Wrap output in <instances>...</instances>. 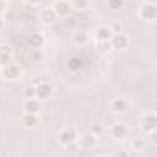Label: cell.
<instances>
[{
    "label": "cell",
    "mask_w": 157,
    "mask_h": 157,
    "mask_svg": "<svg viewBox=\"0 0 157 157\" xmlns=\"http://www.w3.org/2000/svg\"><path fill=\"white\" fill-rule=\"evenodd\" d=\"M77 139H78V133L73 126H64V128L57 133V141H59V144L64 146V148L73 146V144L77 143Z\"/></svg>",
    "instance_id": "obj_1"
},
{
    "label": "cell",
    "mask_w": 157,
    "mask_h": 157,
    "mask_svg": "<svg viewBox=\"0 0 157 157\" xmlns=\"http://www.w3.org/2000/svg\"><path fill=\"white\" fill-rule=\"evenodd\" d=\"M139 17H141L143 20H146V22L157 20V4H154V2H144V4H141V7H139Z\"/></svg>",
    "instance_id": "obj_2"
},
{
    "label": "cell",
    "mask_w": 157,
    "mask_h": 157,
    "mask_svg": "<svg viewBox=\"0 0 157 157\" xmlns=\"http://www.w3.org/2000/svg\"><path fill=\"white\" fill-rule=\"evenodd\" d=\"M64 66H66V70H68L70 73H78V71L84 68V59H82L78 53H71V55L66 57Z\"/></svg>",
    "instance_id": "obj_3"
},
{
    "label": "cell",
    "mask_w": 157,
    "mask_h": 157,
    "mask_svg": "<svg viewBox=\"0 0 157 157\" xmlns=\"http://www.w3.org/2000/svg\"><path fill=\"white\" fill-rule=\"evenodd\" d=\"M51 7H53V11L57 13V17H59V18H68V17L71 15V11H73V7H71V2H70V0H57Z\"/></svg>",
    "instance_id": "obj_4"
},
{
    "label": "cell",
    "mask_w": 157,
    "mask_h": 157,
    "mask_svg": "<svg viewBox=\"0 0 157 157\" xmlns=\"http://www.w3.org/2000/svg\"><path fill=\"white\" fill-rule=\"evenodd\" d=\"M35 93H37L39 101H48L51 97V93H53V86L49 82H46V80H39L35 84Z\"/></svg>",
    "instance_id": "obj_5"
},
{
    "label": "cell",
    "mask_w": 157,
    "mask_h": 157,
    "mask_svg": "<svg viewBox=\"0 0 157 157\" xmlns=\"http://www.w3.org/2000/svg\"><path fill=\"white\" fill-rule=\"evenodd\" d=\"M20 75H22V70H20L18 64L9 62V64L2 66V77L4 78H7V80H17V78H20Z\"/></svg>",
    "instance_id": "obj_6"
},
{
    "label": "cell",
    "mask_w": 157,
    "mask_h": 157,
    "mask_svg": "<svg viewBox=\"0 0 157 157\" xmlns=\"http://www.w3.org/2000/svg\"><path fill=\"white\" fill-rule=\"evenodd\" d=\"M141 130L144 133H152L157 130V113H146L144 117L141 119Z\"/></svg>",
    "instance_id": "obj_7"
},
{
    "label": "cell",
    "mask_w": 157,
    "mask_h": 157,
    "mask_svg": "<svg viewBox=\"0 0 157 157\" xmlns=\"http://www.w3.org/2000/svg\"><path fill=\"white\" fill-rule=\"evenodd\" d=\"M110 110L113 112V113H126L128 110H130V102L124 99V97H113L112 101H110Z\"/></svg>",
    "instance_id": "obj_8"
},
{
    "label": "cell",
    "mask_w": 157,
    "mask_h": 157,
    "mask_svg": "<svg viewBox=\"0 0 157 157\" xmlns=\"http://www.w3.org/2000/svg\"><path fill=\"white\" fill-rule=\"evenodd\" d=\"M128 133H130V130H128V126H126V124H122V122H115V124H112V126H110V137H113L115 141L126 139V137H128Z\"/></svg>",
    "instance_id": "obj_9"
},
{
    "label": "cell",
    "mask_w": 157,
    "mask_h": 157,
    "mask_svg": "<svg viewBox=\"0 0 157 157\" xmlns=\"http://www.w3.org/2000/svg\"><path fill=\"white\" fill-rule=\"evenodd\" d=\"M110 44H112V49H119V51H122V49H126V48L130 46V37L124 35V33H113V37H112V40H110Z\"/></svg>",
    "instance_id": "obj_10"
},
{
    "label": "cell",
    "mask_w": 157,
    "mask_h": 157,
    "mask_svg": "<svg viewBox=\"0 0 157 157\" xmlns=\"http://www.w3.org/2000/svg\"><path fill=\"white\" fill-rule=\"evenodd\" d=\"M77 143L82 150H91L95 146V143H97V137L93 133H84V135H80L77 139Z\"/></svg>",
    "instance_id": "obj_11"
},
{
    "label": "cell",
    "mask_w": 157,
    "mask_h": 157,
    "mask_svg": "<svg viewBox=\"0 0 157 157\" xmlns=\"http://www.w3.org/2000/svg\"><path fill=\"white\" fill-rule=\"evenodd\" d=\"M13 48L7 46V44H2L0 46V66H6L9 62H13Z\"/></svg>",
    "instance_id": "obj_12"
},
{
    "label": "cell",
    "mask_w": 157,
    "mask_h": 157,
    "mask_svg": "<svg viewBox=\"0 0 157 157\" xmlns=\"http://www.w3.org/2000/svg\"><path fill=\"white\" fill-rule=\"evenodd\" d=\"M112 37H113V31L108 26H101V28L95 29V39H97V42H110Z\"/></svg>",
    "instance_id": "obj_13"
},
{
    "label": "cell",
    "mask_w": 157,
    "mask_h": 157,
    "mask_svg": "<svg viewBox=\"0 0 157 157\" xmlns=\"http://www.w3.org/2000/svg\"><path fill=\"white\" fill-rule=\"evenodd\" d=\"M42 101L39 99H31V101H26L24 102V113H31V115H39L40 110H42Z\"/></svg>",
    "instance_id": "obj_14"
},
{
    "label": "cell",
    "mask_w": 157,
    "mask_h": 157,
    "mask_svg": "<svg viewBox=\"0 0 157 157\" xmlns=\"http://www.w3.org/2000/svg\"><path fill=\"white\" fill-rule=\"evenodd\" d=\"M40 20H42L44 24L51 26V24H55V22L59 20V17H57V13L53 11V7H46V9L40 11Z\"/></svg>",
    "instance_id": "obj_15"
},
{
    "label": "cell",
    "mask_w": 157,
    "mask_h": 157,
    "mask_svg": "<svg viewBox=\"0 0 157 157\" xmlns=\"http://www.w3.org/2000/svg\"><path fill=\"white\" fill-rule=\"evenodd\" d=\"M44 42H46V39H44L42 33H33V35L28 37V46H29L31 49H40V48L44 46Z\"/></svg>",
    "instance_id": "obj_16"
},
{
    "label": "cell",
    "mask_w": 157,
    "mask_h": 157,
    "mask_svg": "<svg viewBox=\"0 0 157 157\" xmlns=\"http://www.w3.org/2000/svg\"><path fill=\"white\" fill-rule=\"evenodd\" d=\"M88 40H90V37H88L86 31H82V29L75 31V35H73V44H75V46H86Z\"/></svg>",
    "instance_id": "obj_17"
},
{
    "label": "cell",
    "mask_w": 157,
    "mask_h": 157,
    "mask_svg": "<svg viewBox=\"0 0 157 157\" xmlns=\"http://www.w3.org/2000/svg\"><path fill=\"white\" fill-rule=\"evenodd\" d=\"M22 124L26 128H35L39 124V115H31V113H24L22 115Z\"/></svg>",
    "instance_id": "obj_18"
},
{
    "label": "cell",
    "mask_w": 157,
    "mask_h": 157,
    "mask_svg": "<svg viewBox=\"0 0 157 157\" xmlns=\"http://www.w3.org/2000/svg\"><path fill=\"white\" fill-rule=\"evenodd\" d=\"M146 139H143V137H137V139H133L132 141V148L133 150H137V152H143L144 148H146Z\"/></svg>",
    "instance_id": "obj_19"
},
{
    "label": "cell",
    "mask_w": 157,
    "mask_h": 157,
    "mask_svg": "<svg viewBox=\"0 0 157 157\" xmlns=\"http://www.w3.org/2000/svg\"><path fill=\"white\" fill-rule=\"evenodd\" d=\"M106 6H108V9L110 11H121L122 9V6H124V0H106Z\"/></svg>",
    "instance_id": "obj_20"
},
{
    "label": "cell",
    "mask_w": 157,
    "mask_h": 157,
    "mask_svg": "<svg viewBox=\"0 0 157 157\" xmlns=\"http://www.w3.org/2000/svg\"><path fill=\"white\" fill-rule=\"evenodd\" d=\"M70 2H71V7L77 11H84L90 7V0H70Z\"/></svg>",
    "instance_id": "obj_21"
},
{
    "label": "cell",
    "mask_w": 157,
    "mask_h": 157,
    "mask_svg": "<svg viewBox=\"0 0 157 157\" xmlns=\"http://www.w3.org/2000/svg\"><path fill=\"white\" fill-rule=\"evenodd\" d=\"M24 97H26V101L37 99V93H35V86H26V88H24Z\"/></svg>",
    "instance_id": "obj_22"
},
{
    "label": "cell",
    "mask_w": 157,
    "mask_h": 157,
    "mask_svg": "<svg viewBox=\"0 0 157 157\" xmlns=\"http://www.w3.org/2000/svg\"><path fill=\"white\" fill-rule=\"evenodd\" d=\"M102 132H104V128H102V126H101L99 122H93V124L90 126V133H93L95 137H99V135H101Z\"/></svg>",
    "instance_id": "obj_23"
},
{
    "label": "cell",
    "mask_w": 157,
    "mask_h": 157,
    "mask_svg": "<svg viewBox=\"0 0 157 157\" xmlns=\"http://www.w3.org/2000/svg\"><path fill=\"white\" fill-rule=\"evenodd\" d=\"M97 44H99V49H101V51H106V49H110V48H112V44H110V42H97Z\"/></svg>",
    "instance_id": "obj_24"
},
{
    "label": "cell",
    "mask_w": 157,
    "mask_h": 157,
    "mask_svg": "<svg viewBox=\"0 0 157 157\" xmlns=\"http://www.w3.org/2000/svg\"><path fill=\"white\" fill-rule=\"evenodd\" d=\"M7 11V0H0V15Z\"/></svg>",
    "instance_id": "obj_25"
},
{
    "label": "cell",
    "mask_w": 157,
    "mask_h": 157,
    "mask_svg": "<svg viewBox=\"0 0 157 157\" xmlns=\"http://www.w3.org/2000/svg\"><path fill=\"white\" fill-rule=\"evenodd\" d=\"M150 141H152V144H155V146H157V130L150 133Z\"/></svg>",
    "instance_id": "obj_26"
},
{
    "label": "cell",
    "mask_w": 157,
    "mask_h": 157,
    "mask_svg": "<svg viewBox=\"0 0 157 157\" xmlns=\"http://www.w3.org/2000/svg\"><path fill=\"white\" fill-rule=\"evenodd\" d=\"M115 157H130V154H128V152H117Z\"/></svg>",
    "instance_id": "obj_27"
},
{
    "label": "cell",
    "mask_w": 157,
    "mask_h": 157,
    "mask_svg": "<svg viewBox=\"0 0 157 157\" xmlns=\"http://www.w3.org/2000/svg\"><path fill=\"white\" fill-rule=\"evenodd\" d=\"M40 0H26V4H29V6H37Z\"/></svg>",
    "instance_id": "obj_28"
},
{
    "label": "cell",
    "mask_w": 157,
    "mask_h": 157,
    "mask_svg": "<svg viewBox=\"0 0 157 157\" xmlns=\"http://www.w3.org/2000/svg\"><path fill=\"white\" fill-rule=\"evenodd\" d=\"M4 26H6V20H4V18H2V17H0V31H2V29H4Z\"/></svg>",
    "instance_id": "obj_29"
},
{
    "label": "cell",
    "mask_w": 157,
    "mask_h": 157,
    "mask_svg": "<svg viewBox=\"0 0 157 157\" xmlns=\"http://www.w3.org/2000/svg\"><path fill=\"white\" fill-rule=\"evenodd\" d=\"M84 157H99V155H95V154H86Z\"/></svg>",
    "instance_id": "obj_30"
},
{
    "label": "cell",
    "mask_w": 157,
    "mask_h": 157,
    "mask_svg": "<svg viewBox=\"0 0 157 157\" xmlns=\"http://www.w3.org/2000/svg\"><path fill=\"white\" fill-rule=\"evenodd\" d=\"M102 157H115V155H102Z\"/></svg>",
    "instance_id": "obj_31"
}]
</instances>
